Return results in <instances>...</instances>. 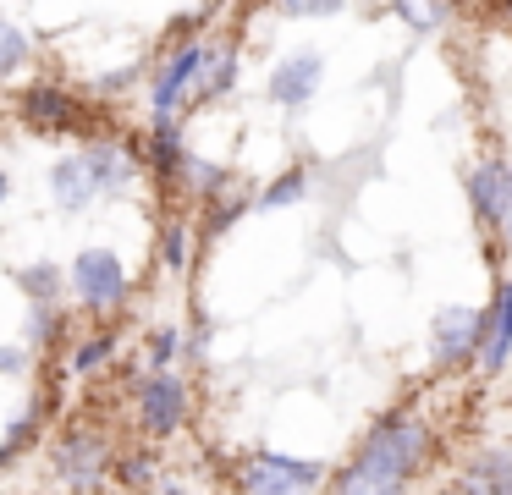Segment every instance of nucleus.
I'll list each match as a JSON object with an SVG mask.
<instances>
[{
    "label": "nucleus",
    "instance_id": "obj_1",
    "mask_svg": "<svg viewBox=\"0 0 512 495\" xmlns=\"http://www.w3.org/2000/svg\"><path fill=\"white\" fill-rule=\"evenodd\" d=\"M435 429L413 407H391L369 424L358 451L336 468L331 495H413V484L430 473Z\"/></svg>",
    "mask_w": 512,
    "mask_h": 495
},
{
    "label": "nucleus",
    "instance_id": "obj_2",
    "mask_svg": "<svg viewBox=\"0 0 512 495\" xmlns=\"http://www.w3.org/2000/svg\"><path fill=\"white\" fill-rule=\"evenodd\" d=\"M243 495H314L325 484V462L287 457V451H254L237 468Z\"/></svg>",
    "mask_w": 512,
    "mask_h": 495
},
{
    "label": "nucleus",
    "instance_id": "obj_3",
    "mask_svg": "<svg viewBox=\"0 0 512 495\" xmlns=\"http://www.w3.org/2000/svg\"><path fill=\"white\" fill-rule=\"evenodd\" d=\"M479 352H485V308H468V303L441 308L430 325V363L435 369L479 363Z\"/></svg>",
    "mask_w": 512,
    "mask_h": 495
},
{
    "label": "nucleus",
    "instance_id": "obj_4",
    "mask_svg": "<svg viewBox=\"0 0 512 495\" xmlns=\"http://www.w3.org/2000/svg\"><path fill=\"white\" fill-rule=\"evenodd\" d=\"M50 468H56V479L78 495L100 490L105 473H111V446H105L94 429H67V435L56 440V451H50Z\"/></svg>",
    "mask_w": 512,
    "mask_h": 495
},
{
    "label": "nucleus",
    "instance_id": "obj_5",
    "mask_svg": "<svg viewBox=\"0 0 512 495\" xmlns=\"http://www.w3.org/2000/svg\"><path fill=\"white\" fill-rule=\"evenodd\" d=\"M67 281H72V292H78L83 308H116L127 297V270L111 248H83L78 259H72Z\"/></svg>",
    "mask_w": 512,
    "mask_h": 495
},
{
    "label": "nucleus",
    "instance_id": "obj_6",
    "mask_svg": "<svg viewBox=\"0 0 512 495\" xmlns=\"http://www.w3.org/2000/svg\"><path fill=\"white\" fill-rule=\"evenodd\" d=\"M138 418H144L149 435H177L188 424V380L171 369H155L138 385Z\"/></svg>",
    "mask_w": 512,
    "mask_h": 495
},
{
    "label": "nucleus",
    "instance_id": "obj_7",
    "mask_svg": "<svg viewBox=\"0 0 512 495\" xmlns=\"http://www.w3.org/2000/svg\"><path fill=\"white\" fill-rule=\"evenodd\" d=\"M204 61H210V44H182V50L155 72V83H149V105H155V121H177V105L193 94V88H199Z\"/></svg>",
    "mask_w": 512,
    "mask_h": 495
},
{
    "label": "nucleus",
    "instance_id": "obj_8",
    "mask_svg": "<svg viewBox=\"0 0 512 495\" xmlns=\"http://www.w3.org/2000/svg\"><path fill=\"white\" fill-rule=\"evenodd\" d=\"M320 83H325V61L314 50H298L270 72V99L287 105V110H303L314 94H320Z\"/></svg>",
    "mask_w": 512,
    "mask_h": 495
},
{
    "label": "nucleus",
    "instance_id": "obj_9",
    "mask_svg": "<svg viewBox=\"0 0 512 495\" xmlns=\"http://www.w3.org/2000/svg\"><path fill=\"white\" fill-rule=\"evenodd\" d=\"M507 363H512V281H496L490 308H485V352H479V374L496 380Z\"/></svg>",
    "mask_w": 512,
    "mask_h": 495
},
{
    "label": "nucleus",
    "instance_id": "obj_10",
    "mask_svg": "<svg viewBox=\"0 0 512 495\" xmlns=\"http://www.w3.org/2000/svg\"><path fill=\"white\" fill-rule=\"evenodd\" d=\"M17 110H23L34 127H50V132H67V127H78V121H83V105L67 94V88H56V83H34Z\"/></svg>",
    "mask_w": 512,
    "mask_h": 495
},
{
    "label": "nucleus",
    "instance_id": "obj_11",
    "mask_svg": "<svg viewBox=\"0 0 512 495\" xmlns=\"http://www.w3.org/2000/svg\"><path fill=\"white\" fill-rule=\"evenodd\" d=\"M501 165H507V154H485L468 171V209H474L485 237H496V215H501Z\"/></svg>",
    "mask_w": 512,
    "mask_h": 495
},
{
    "label": "nucleus",
    "instance_id": "obj_12",
    "mask_svg": "<svg viewBox=\"0 0 512 495\" xmlns=\"http://www.w3.org/2000/svg\"><path fill=\"white\" fill-rule=\"evenodd\" d=\"M78 160H83V171H89V182H94V198H100V193H122V187L138 176V160L122 149V143H94V149L78 154Z\"/></svg>",
    "mask_w": 512,
    "mask_h": 495
},
{
    "label": "nucleus",
    "instance_id": "obj_13",
    "mask_svg": "<svg viewBox=\"0 0 512 495\" xmlns=\"http://www.w3.org/2000/svg\"><path fill=\"white\" fill-rule=\"evenodd\" d=\"M457 479L468 484L474 495H512V446H485L463 462Z\"/></svg>",
    "mask_w": 512,
    "mask_h": 495
},
{
    "label": "nucleus",
    "instance_id": "obj_14",
    "mask_svg": "<svg viewBox=\"0 0 512 495\" xmlns=\"http://www.w3.org/2000/svg\"><path fill=\"white\" fill-rule=\"evenodd\" d=\"M50 193L61 198V209L94 204V182H89V171H83V160H61L56 171H50Z\"/></svg>",
    "mask_w": 512,
    "mask_h": 495
},
{
    "label": "nucleus",
    "instance_id": "obj_15",
    "mask_svg": "<svg viewBox=\"0 0 512 495\" xmlns=\"http://www.w3.org/2000/svg\"><path fill=\"white\" fill-rule=\"evenodd\" d=\"M391 11L402 17V28L413 33H441L452 22V0H391Z\"/></svg>",
    "mask_w": 512,
    "mask_h": 495
},
{
    "label": "nucleus",
    "instance_id": "obj_16",
    "mask_svg": "<svg viewBox=\"0 0 512 495\" xmlns=\"http://www.w3.org/2000/svg\"><path fill=\"white\" fill-rule=\"evenodd\" d=\"M182 132H177V121H155L149 127V165H155L160 176H177L182 171Z\"/></svg>",
    "mask_w": 512,
    "mask_h": 495
},
{
    "label": "nucleus",
    "instance_id": "obj_17",
    "mask_svg": "<svg viewBox=\"0 0 512 495\" xmlns=\"http://www.w3.org/2000/svg\"><path fill=\"white\" fill-rule=\"evenodd\" d=\"M17 286L28 292V303H56V297H61V270L50 259L23 264V270H17Z\"/></svg>",
    "mask_w": 512,
    "mask_h": 495
},
{
    "label": "nucleus",
    "instance_id": "obj_18",
    "mask_svg": "<svg viewBox=\"0 0 512 495\" xmlns=\"http://www.w3.org/2000/svg\"><path fill=\"white\" fill-rule=\"evenodd\" d=\"M232 83H237V55H232V50H210V61H204L199 88H193V94H199V99H215V94H226Z\"/></svg>",
    "mask_w": 512,
    "mask_h": 495
},
{
    "label": "nucleus",
    "instance_id": "obj_19",
    "mask_svg": "<svg viewBox=\"0 0 512 495\" xmlns=\"http://www.w3.org/2000/svg\"><path fill=\"white\" fill-rule=\"evenodd\" d=\"M303 193H309V171H303V165H292V171H281L276 182L259 193V209H292Z\"/></svg>",
    "mask_w": 512,
    "mask_h": 495
},
{
    "label": "nucleus",
    "instance_id": "obj_20",
    "mask_svg": "<svg viewBox=\"0 0 512 495\" xmlns=\"http://www.w3.org/2000/svg\"><path fill=\"white\" fill-rule=\"evenodd\" d=\"M111 352H116V336H111V330L89 336L78 352H72V374H78V380H89L94 369H105V363H111Z\"/></svg>",
    "mask_w": 512,
    "mask_h": 495
},
{
    "label": "nucleus",
    "instance_id": "obj_21",
    "mask_svg": "<svg viewBox=\"0 0 512 495\" xmlns=\"http://www.w3.org/2000/svg\"><path fill=\"white\" fill-rule=\"evenodd\" d=\"M177 176L193 187V193H204V198L226 187V171H221V165H204V160H193V154H182V171H177Z\"/></svg>",
    "mask_w": 512,
    "mask_h": 495
},
{
    "label": "nucleus",
    "instance_id": "obj_22",
    "mask_svg": "<svg viewBox=\"0 0 512 495\" xmlns=\"http://www.w3.org/2000/svg\"><path fill=\"white\" fill-rule=\"evenodd\" d=\"M23 61H28V33L17 28V22H6V17H0V77H6V72H17Z\"/></svg>",
    "mask_w": 512,
    "mask_h": 495
},
{
    "label": "nucleus",
    "instance_id": "obj_23",
    "mask_svg": "<svg viewBox=\"0 0 512 495\" xmlns=\"http://www.w3.org/2000/svg\"><path fill=\"white\" fill-rule=\"evenodd\" d=\"M160 259H166V270H188V259H193V231L171 220L166 237H160Z\"/></svg>",
    "mask_w": 512,
    "mask_h": 495
},
{
    "label": "nucleus",
    "instance_id": "obj_24",
    "mask_svg": "<svg viewBox=\"0 0 512 495\" xmlns=\"http://www.w3.org/2000/svg\"><path fill=\"white\" fill-rule=\"evenodd\" d=\"M496 237H501V253H512V154L501 165V215H496Z\"/></svg>",
    "mask_w": 512,
    "mask_h": 495
},
{
    "label": "nucleus",
    "instance_id": "obj_25",
    "mask_svg": "<svg viewBox=\"0 0 512 495\" xmlns=\"http://www.w3.org/2000/svg\"><path fill=\"white\" fill-rule=\"evenodd\" d=\"M270 6H276L281 17H336L347 0H270Z\"/></svg>",
    "mask_w": 512,
    "mask_h": 495
},
{
    "label": "nucleus",
    "instance_id": "obj_26",
    "mask_svg": "<svg viewBox=\"0 0 512 495\" xmlns=\"http://www.w3.org/2000/svg\"><path fill=\"white\" fill-rule=\"evenodd\" d=\"M116 473H122V484H133V490H149V484H155V457H122Z\"/></svg>",
    "mask_w": 512,
    "mask_h": 495
},
{
    "label": "nucleus",
    "instance_id": "obj_27",
    "mask_svg": "<svg viewBox=\"0 0 512 495\" xmlns=\"http://www.w3.org/2000/svg\"><path fill=\"white\" fill-rule=\"evenodd\" d=\"M50 336H56V308L34 303V308H28V341H34V347H45Z\"/></svg>",
    "mask_w": 512,
    "mask_h": 495
},
{
    "label": "nucleus",
    "instance_id": "obj_28",
    "mask_svg": "<svg viewBox=\"0 0 512 495\" xmlns=\"http://www.w3.org/2000/svg\"><path fill=\"white\" fill-rule=\"evenodd\" d=\"M177 352H182V330H155V336H149V363H155V369H166Z\"/></svg>",
    "mask_w": 512,
    "mask_h": 495
},
{
    "label": "nucleus",
    "instance_id": "obj_29",
    "mask_svg": "<svg viewBox=\"0 0 512 495\" xmlns=\"http://www.w3.org/2000/svg\"><path fill=\"white\" fill-rule=\"evenodd\" d=\"M34 429H39V418H34V413H23V418H17V429H12L6 440H0V462H6V457H17V451H23L28 440H34Z\"/></svg>",
    "mask_w": 512,
    "mask_h": 495
},
{
    "label": "nucleus",
    "instance_id": "obj_30",
    "mask_svg": "<svg viewBox=\"0 0 512 495\" xmlns=\"http://www.w3.org/2000/svg\"><path fill=\"white\" fill-rule=\"evenodd\" d=\"M243 209H248V198H221V204H215V215H210V231H226L237 215H243Z\"/></svg>",
    "mask_w": 512,
    "mask_h": 495
},
{
    "label": "nucleus",
    "instance_id": "obj_31",
    "mask_svg": "<svg viewBox=\"0 0 512 495\" xmlns=\"http://www.w3.org/2000/svg\"><path fill=\"white\" fill-rule=\"evenodd\" d=\"M28 369V358L17 347H0V374H23Z\"/></svg>",
    "mask_w": 512,
    "mask_h": 495
},
{
    "label": "nucleus",
    "instance_id": "obj_32",
    "mask_svg": "<svg viewBox=\"0 0 512 495\" xmlns=\"http://www.w3.org/2000/svg\"><path fill=\"white\" fill-rule=\"evenodd\" d=\"M133 77H138V66H122V72H116V77H105L100 88H127V83H133Z\"/></svg>",
    "mask_w": 512,
    "mask_h": 495
},
{
    "label": "nucleus",
    "instance_id": "obj_33",
    "mask_svg": "<svg viewBox=\"0 0 512 495\" xmlns=\"http://www.w3.org/2000/svg\"><path fill=\"white\" fill-rule=\"evenodd\" d=\"M435 495H474V490H468L463 479H446V484H441V490H435Z\"/></svg>",
    "mask_w": 512,
    "mask_h": 495
},
{
    "label": "nucleus",
    "instance_id": "obj_34",
    "mask_svg": "<svg viewBox=\"0 0 512 495\" xmlns=\"http://www.w3.org/2000/svg\"><path fill=\"white\" fill-rule=\"evenodd\" d=\"M160 495H193V490H188V484H177V479H166V484H160Z\"/></svg>",
    "mask_w": 512,
    "mask_h": 495
},
{
    "label": "nucleus",
    "instance_id": "obj_35",
    "mask_svg": "<svg viewBox=\"0 0 512 495\" xmlns=\"http://www.w3.org/2000/svg\"><path fill=\"white\" fill-rule=\"evenodd\" d=\"M6 198H12V176L0 171V204H6Z\"/></svg>",
    "mask_w": 512,
    "mask_h": 495
},
{
    "label": "nucleus",
    "instance_id": "obj_36",
    "mask_svg": "<svg viewBox=\"0 0 512 495\" xmlns=\"http://www.w3.org/2000/svg\"><path fill=\"white\" fill-rule=\"evenodd\" d=\"M507 22H512V0H507Z\"/></svg>",
    "mask_w": 512,
    "mask_h": 495
}]
</instances>
